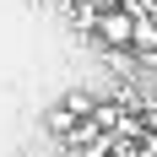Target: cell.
<instances>
[{
  "mask_svg": "<svg viewBox=\"0 0 157 157\" xmlns=\"http://www.w3.org/2000/svg\"><path fill=\"white\" fill-rule=\"evenodd\" d=\"M92 33L103 49H130V38H136V11H125V6H109V11L92 16Z\"/></svg>",
  "mask_w": 157,
  "mask_h": 157,
  "instance_id": "obj_1",
  "label": "cell"
},
{
  "mask_svg": "<svg viewBox=\"0 0 157 157\" xmlns=\"http://www.w3.org/2000/svg\"><path fill=\"white\" fill-rule=\"evenodd\" d=\"M44 125H49V136H76V125H81V119L65 109V103H54V109L44 114Z\"/></svg>",
  "mask_w": 157,
  "mask_h": 157,
  "instance_id": "obj_2",
  "label": "cell"
},
{
  "mask_svg": "<svg viewBox=\"0 0 157 157\" xmlns=\"http://www.w3.org/2000/svg\"><path fill=\"white\" fill-rule=\"evenodd\" d=\"M60 103H65L71 114H76V119H92V109H98V98H92V92H81V87H71V92H65Z\"/></svg>",
  "mask_w": 157,
  "mask_h": 157,
  "instance_id": "obj_3",
  "label": "cell"
},
{
  "mask_svg": "<svg viewBox=\"0 0 157 157\" xmlns=\"http://www.w3.org/2000/svg\"><path fill=\"white\" fill-rule=\"evenodd\" d=\"M130 44L141 49V54H157V22L152 16H136V38H130Z\"/></svg>",
  "mask_w": 157,
  "mask_h": 157,
  "instance_id": "obj_4",
  "label": "cell"
},
{
  "mask_svg": "<svg viewBox=\"0 0 157 157\" xmlns=\"http://www.w3.org/2000/svg\"><path fill=\"white\" fill-rule=\"evenodd\" d=\"M146 130H157V103H152V109H146Z\"/></svg>",
  "mask_w": 157,
  "mask_h": 157,
  "instance_id": "obj_5",
  "label": "cell"
}]
</instances>
